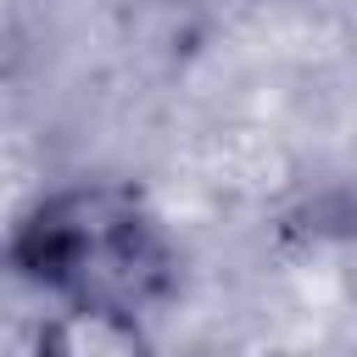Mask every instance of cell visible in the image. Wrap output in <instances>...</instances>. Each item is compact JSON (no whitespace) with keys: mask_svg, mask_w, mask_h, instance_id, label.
Returning a JSON list of instances; mask_svg holds the SVG:
<instances>
[{"mask_svg":"<svg viewBox=\"0 0 357 357\" xmlns=\"http://www.w3.org/2000/svg\"><path fill=\"white\" fill-rule=\"evenodd\" d=\"M11 273L50 307L151 318L178 290V245L156 206L117 178H78L33 195L6 240Z\"/></svg>","mask_w":357,"mask_h":357,"instance_id":"1","label":"cell"},{"mask_svg":"<svg viewBox=\"0 0 357 357\" xmlns=\"http://www.w3.org/2000/svg\"><path fill=\"white\" fill-rule=\"evenodd\" d=\"M33 357H156L151 318L106 307H50L33 324Z\"/></svg>","mask_w":357,"mask_h":357,"instance_id":"2","label":"cell"}]
</instances>
